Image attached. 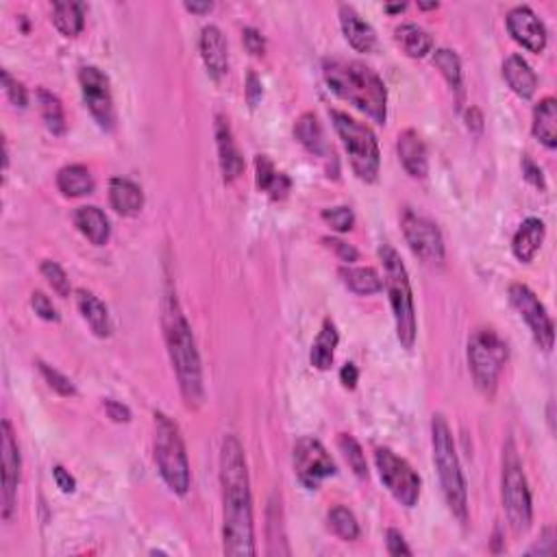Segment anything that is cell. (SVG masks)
Wrapping results in <instances>:
<instances>
[{
	"mask_svg": "<svg viewBox=\"0 0 557 557\" xmlns=\"http://www.w3.org/2000/svg\"><path fill=\"white\" fill-rule=\"evenodd\" d=\"M222 549L227 555H255L253 499L247 455L236 435H227L220 449Z\"/></svg>",
	"mask_w": 557,
	"mask_h": 557,
	"instance_id": "obj_1",
	"label": "cell"
},
{
	"mask_svg": "<svg viewBox=\"0 0 557 557\" xmlns=\"http://www.w3.org/2000/svg\"><path fill=\"white\" fill-rule=\"evenodd\" d=\"M161 327L185 407L199 409L205 401L203 366H200V355L199 348H196L192 327L185 318L181 303H179L177 292L172 288L166 289L161 300Z\"/></svg>",
	"mask_w": 557,
	"mask_h": 557,
	"instance_id": "obj_2",
	"label": "cell"
},
{
	"mask_svg": "<svg viewBox=\"0 0 557 557\" xmlns=\"http://www.w3.org/2000/svg\"><path fill=\"white\" fill-rule=\"evenodd\" d=\"M327 85L342 101L351 103L375 122L386 124L387 118V90L384 79L373 68L362 62L347 59H325L322 64Z\"/></svg>",
	"mask_w": 557,
	"mask_h": 557,
	"instance_id": "obj_3",
	"label": "cell"
},
{
	"mask_svg": "<svg viewBox=\"0 0 557 557\" xmlns=\"http://www.w3.org/2000/svg\"><path fill=\"white\" fill-rule=\"evenodd\" d=\"M431 445H434V462L438 468V477L451 514L466 525L468 521V490L464 479L460 457H457L455 442L449 423L442 414H435L431 420Z\"/></svg>",
	"mask_w": 557,
	"mask_h": 557,
	"instance_id": "obj_4",
	"label": "cell"
},
{
	"mask_svg": "<svg viewBox=\"0 0 557 557\" xmlns=\"http://www.w3.org/2000/svg\"><path fill=\"white\" fill-rule=\"evenodd\" d=\"M379 259L384 261L386 288H387V297H390L392 314H395L398 342L403 344V348H412L414 342H416L418 325H416V308H414V294L407 269L406 264H403L401 255H398L395 247H390V244H381Z\"/></svg>",
	"mask_w": 557,
	"mask_h": 557,
	"instance_id": "obj_5",
	"label": "cell"
},
{
	"mask_svg": "<svg viewBox=\"0 0 557 557\" xmlns=\"http://www.w3.org/2000/svg\"><path fill=\"white\" fill-rule=\"evenodd\" d=\"M155 464L160 468L163 484L174 494H188L192 477H190V462L181 429L161 412H155Z\"/></svg>",
	"mask_w": 557,
	"mask_h": 557,
	"instance_id": "obj_6",
	"label": "cell"
},
{
	"mask_svg": "<svg viewBox=\"0 0 557 557\" xmlns=\"http://www.w3.org/2000/svg\"><path fill=\"white\" fill-rule=\"evenodd\" d=\"M329 116L337 135H340L344 151H347L348 161H351V168L357 174V179H362L366 183L376 181L381 166V152L373 129L355 120L353 116H348V113L337 112V109L329 112Z\"/></svg>",
	"mask_w": 557,
	"mask_h": 557,
	"instance_id": "obj_7",
	"label": "cell"
},
{
	"mask_svg": "<svg viewBox=\"0 0 557 557\" xmlns=\"http://www.w3.org/2000/svg\"><path fill=\"white\" fill-rule=\"evenodd\" d=\"M507 362V344L493 329H479L468 340V364L474 386L484 396L493 398L499 376Z\"/></svg>",
	"mask_w": 557,
	"mask_h": 557,
	"instance_id": "obj_8",
	"label": "cell"
},
{
	"mask_svg": "<svg viewBox=\"0 0 557 557\" xmlns=\"http://www.w3.org/2000/svg\"><path fill=\"white\" fill-rule=\"evenodd\" d=\"M501 496H503V507L510 527L514 533H525L532 527L533 521V507H532V493H529V484L525 473H523L521 462H518L516 449L512 442H507L505 455H503V479H501Z\"/></svg>",
	"mask_w": 557,
	"mask_h": 557,
	"instance_id": "obj_9",
	"label": "cell"
},
{
	"mask_svg": "<svg viewBox=\"0 0 557 557\" xmlns=\"http://www.w3.org/2000/svg\"><path fill=\"white\" fill-rule=\"evenodd\" d=\"M375 464L381 482H384V485L390 490V494L395 496L398 503L407 507V510L416 507L420 499L418 473L414 471L403 457H398L395 451L384 449V446H379V449L375 451Z\"/></svg>",
	"mask_w": 557,
	"mask_h": 557,
	"instance_id": "obj_10",
	"label": "cell"
},
{
	"mask_svg": "<svg viewBox=\"0 0 557 557\" xmlns=\"http://www.w3.org/2000/svg\"><path fill=\"white\" fill-rule=\"evenodd\" d=\"M403 233L412 249V253L427 266H442L445 264V239L438 225L429 218L416 214V211L407 210L403 214Z\"/></svg>",
	"mask_w": 557,
	"mask_h": 557,
	"instance_id": "obj_11",
	"label": "cell"
},
{
	"mask_svg": "<svg viewBox=\"0 0 557 557\" xmlns=\"http://www.w3.org/2000/svg\"><path fill=\"white\" fill-rule=\"evenodd\" d=\"M294 473L305 488L318 490L325 479L337 473V468L322 442L305 435L294 445Z\"/></svg>",
	"mask_w": 557,
	"mask_h": 557,
	"instance_id": "obj_12",
	"label": "cell"
},
{
	"mask_svg": "<svg viewBox=\"0 0 557 557\" xmlns=\"http://www.w3.org/2000/svg\"><path fill=\"white\" fill-rule=\"evenodd\" d=\"M79 83L92 118L96 120L103 131H112L116 127V109H113L109 76L96 65H83L79 70Z\"/></svg>",
	"mask_w": 557,
	"mask_h": 557,
	"instance_id": "obj_13",
	"label": "cell"
},
{
	"mask_svg": "<svg viewBox=\"0 0 557 557\" xmlns=\"http://www.w3.org/2000/svg\"><path fill=\"white\" fill-rule=\"evenodd\" d=\"M510 303L514 305L523 320L527 322L529 331H532L533 340L542 351H551L555 340V327L551 316L544 309V305L540 303L536 294L529 289L525 283H512L510 286Z\"/></svg>",
	"mask_w": 557,
	"mask_h": 557,
	"instance_id": "obj_14",
	"label": "cell"
},
{
	"mask_svg": "<svg viewBox=\"0 0 557 557\" xmlns=\"http://www.w3.org/2000/svg\"><path fill=\"white\" fill-rule=\"evenodd\" d=\"M3 518L9 521L18 503V484H20V449L15 442L14 427L9 420H3Z\"/></svg>",
	"mask_w": 557,
	"mask_h": 557,
	"instance_id": "obj_15",
	"label": "cell"
},
{
	"mask_svg": "<svg viewBox=\"0 0 557 557\" xmlns=\"http://www.w3.org/2000/svg\"><path fill=\"white\" fill-rule=\"evenodd\" d=\"M507 31L523 48L532 53H542L547 48V29L542 20L527 5L514 7L507 14Z\"/></svg>",
	"mask_w": 557,
	"mask_h": 557,
	"instance_id": "obj_16",
	"label": "cell"
},
{
	"mask_svg": "<svg viewBox=\"0 0 557 557\" xmlns=\"http://www.w3.org/2000/svg\"><path fill=\"white\" fill-rule=\"evenodd\" d=\"M216 140L222 179H225L227 183L236 181L239 174L244 172V160L242 155H239L236 140H233V131L229 127V120L225 116L216 118Z\"/></svg>",
	"mask_w": 557,
	"mask_h": 557,
	"instance_id": "obj_17",
	"label": "cell"
},
{
	"mask_svg": "<svg viewBox=\"0 0 557 557\" xmlns=\"http://www.w3.org/2000/svg\"><path fill=\"white\" fill-rule=\"evenodd\" d=\"M396 151H398V160H401L403 168H406L409 177L414 179H425L429 172V155H427V146L414 129L403 131L398 135L396 142Z\"/></svg>",
	"mask_w": 557,
	"mask_h": 557,
	"instance_id": "obj_18",
	"label": "cell"
},
{
	"mask_svg": "<svg viewBox=\"0 0 557 557\" xmlns=\"http://www.w3.org/2000/svg\"><path fill=\"white\" fill-rule=\"evenodd\" d=\"M200 57H203L207 73L214 79H220L229 73V48L222 31L210 24L200 31Z\"/></svg>",
	"mask_w": 557,
	"mask_h": 557,
	"instance_id": "obj_19",
	"label": "cell"
},
{
	"mask_svg": "<svg viewBox=\"0 0 557 557\" xmlns=\"http://www.w3.org/2000/svg\"><path fill=\"white\" fill-rule=\"evenodd\" d=\"M340 24L344 37L357 53H373L376 33L351 5H340Z\"/></svg>",
	"mask_w": 557,
	"mask_h": 557,
	"instance_id": "obj_20",
	"label": "cell"
},
{
	"mask_svg": "<svg viewBox=\"0 0 557 557\" xmlns=\"http://www.w3.org/2000/svg\"><path fill=\"white\" fill-rule=\"evenodd\" d=\"M109 203L120 216H138L144 207V192L129 179L113 177L109 181Z\"/></svg>",
	"mask_w": 557,
	"mask_h": 557,
	"instance_id": "obj_21",
	"label": "cell"
},
{
	"mask_svg": "<svg viewBox=\"0 0 557 557\" xmlns=\"http://www.w3.org/2000/svg\"><path fill=\"white\" fill-rule=\"evenodd\" d=\"M544 233H547V227H544V222L540 220V218H527V220L518 227L514 242H512V250H514L516 259L523 261V264L533 261L544 242Z\"/></svg>",
	"mask_w": 557,
	"mask_h": 557,
	"instance_id": "obj_22",
	"label": "cell"
},
{
	"mask_svg": "<svg viewBox=\"0 0 557 557\" xmlns=\"http://www.w3.org/2000/svg\"><path fill=\"white\" fill-rule=\"evenodd\" d=\"M503 76L516 96L532 98L538 90V76L521 54H510L503 64Z\"/></svg>",
	"mask_w": 557,
	"mask_h": 557,
	"instance_id": "obj_23",
	"label": "cell"
},
{
	"mask_svg": "<svg viewBox=\"0 0 557 557\" xmlns=\"http://www.w3.org/2000/svg\"><path fill=\"white\" fill-rule=\"evenodd\" d=\"M255 183L261 192H266L272 200H283L292 188L288 174L278 172L266 155L255 157Z\"/></svg>",
	"mask_w": 557,
	"mask_h": 557,
	"instance_id": "obj_24",
	"label": "cell"
},
{
	"mask_svg": "<svg viewBox=\"0 0 557 557\" xmlns=\"http://www.w3.org/2000/svg\"><path fill=\"white\" fill-rule=\"evenodd\" d=\"M74 225L92 244H96V247L107 244L109 236H112L109 218L105 216V211L98 210L94 205L79 207V210L74 211Z\"/></svg>",
	"mask_w": 557,
	"mask_h": 557,
	"instance_id": "obj_25",
	"label": "cell"
},
{
	"mask_svg": "<svg viewBox=\"0 0 557 557\" xmlns=\"http://www.w3.org/2000/svg\"><path fill=\"white\" fill-rule=\"evenodd\" d=\"M76 308H79L83 320L90 325L98 337H107L112 333V318H109L107 305L103 303L96 294L87 292V289H79L76 292Z\"/></svg>",
	"mask_w": 557,
	"mask_h": 557,
	"instance_id": "obj_26",
	"label": "cell"
},
{
	"mask_svg": "<svg viewBox=\"0 0 557 557\" xmlns=\"http://www.w3.org/2000/svg\"><path fill=\"white\" fill-rule=\"evenodd\" d=\"M294 138H297L300 144H303L305 151H309L311 155L316 157H327L333 151L329 149L325 138V131H322L318 118L314 113H303L294 124Z\"/></svg>",
	"mask_w": 557,
	"mask_h": 557,
	"instance_id": "obj_27",
	"label": "cell"
},
{
	"mask_svg": "<svg viewBox=\"0 0 557 557\" xmlns=\"http://www.w3.org/2000/svg\"><path fill=\"white\" fill-rule=\"evenodd\" d=\"M533 135L542 142L547 149L557 146V103L555 98H542L533 107Z\"/></svg>",
	"mask_w": 557,
	"mask_h": 557,
	"instance_id": "obj_28",
	"label": "cell"
},
{
	"mask_svg": "<svg viewBox=\"0 0 557 557\" xmlns=\"http://www.w3.org/2000/svg\"><path fill=\"white\" fill-rule=\"evenodd\" d=\"M337 342H340V333H337V327L333 325V320L327 318L322 322V329L316 337L314 347H311L309 353V362L316 370H329L333 364V357H336V348Z\"/></svg>",
	"mask_w": 557,
	"mask_h": 557,
	"instance_id": "obj_29",
	"label": "cell"
},
{
	"mask_svg": "<svg viewBox=\"0 0 557 557\" xmlns=\"http://www.w3.org/2000/svg\"><path fill=\"white\" fill-rule=\"evenodd\" d=\"M57 188L59 192L68 199H79V196L94 192V177L81 163L65 166L57 174Z\"/></svg>",
	"mask_w": 557,
	"mask_h": 557,
	"instance_id": "obj_30",
	"label": "cell"
},
{
	"mask_svg": "<svg viewBox=\"0 0 557 557\" xmlns=\"http://www.w3.org/2000/svg\"><path fill=\"white\" fill-rule=\"evenodd\" d=\"M395 40L401 51L414 59H423L434 51V37L418 24H401L395 31Z\"/></svg>",
	"mask_w": 557,
	"mask_h": 557,
	"instance_id": "obj_31",
	"label": "cell"
},
{
	"mask_svg": "<svg viewBox=\"0 0 557 557\" xmlns=\"http://www.w3.org/2000/svg\"><path fill=\"white\" fill-rule=\"evenodd\" d=\"M53 22L62 35L76 37L81 31H83V24H85L83 5L70 3V0L54 3L53 5Z\"/></svg>",
	"mask_w": 557,
	"mask_h": 557,
	"instance_id": "obj_32",
	"label": "cell"
},
{
	"mask_svg": "<svg viewBox=\"0 0 557 557\" xmlns=\"http://www.w3.org/2000/svg\"><path fill=\"white\" fill-rule=\"evenodd\" d=\"M340 277L344 286L359 297H370L384 288V281L375 269H348V266H344L340 269Z\"/></svg>",
	"mask_w": 557,
	"mask_h": 557,
	"instance_id": "obj_33",
	"label": "cell"
},
{
	"mask_svg": "<svg viewBox=\"0 0 557 557\" xmlns=\"http://www.w3.org/2000/svg\"><path fill=\"white\" fill-rule=\"evenodd\" d=\"M37 101H40V112L44 118V124L51 131L53 135H64L65 133V113L64 105L53 92L48 90H37Z\"/></svg>",
	"mask_w": 557,
	"mask_h": 557,
	"instance_id": "obj_34",
	"label": "cell"
},
{
	"mask_svg": "<svg viewBox=\"0 0 557 557\" xmlns=\"http://www.w3.org/2000/svg\"><path fill=\"white\" fill-rule=\"evenodd\" d=\"M327 523H329L331 532L340 540H344V542H353V540L359 538V523L348 507H333L329 516H327Z\"/></svg>",
	"mask_w": 557,
	"mask_h": 557,
	"instance_id": "obj_35",
	"label": "cell"
},
{
	"mask_svg": "<svg viewBox=\"0 0 557 557\" xmlns=\"http://www.w3.org/2000/svg\"><path fill=\"white\" fill-rule=\"evenodd\" d=\"M431 62L440 70L442 76L446 79V83H449L453 90H462V62L460 57H457V53H453L451 48H438V51H434Z\"/></svg>",
	"mask_w": 557,
	"mask_h": 557,
	"instance_id": "obj_36",
	"label": "cell"
},
{
	"mask_svg": "<svg viewBox=\"0 0 557 557\" xmlns=\"http://www.w3.org/2000/svg\"><path fill=\"white\" fill-rule=\"evenodd\" d=\"M337 446H340L344 457H347L351 471L357 474L359 479L368 477V464H366V455H364L362 446H359V442L355 440L353 435L340 434V438H337Z\"/></svg>",
	"mask_w": 557,
	"mask_h": 557,
	"instance_id": "obj_37",
	"label": "cell"
},
{
	"mask_svg": "<svg viewBox=\"0 0 557 557\" xmlns=\"http://www.w3.org/2000/svg\"><path fill=\"white\" fill-rule=\"evenodd\" d=\"M269 555H283V549L278 547V542L283 544L289 551V547L286 544V529H283V516H281V503H277V499L270 501L269 507Z\"/></svg>",
	"mask_w": 557,
	"mask_h": 557,
	"instance_id": "obj_38",
	"label": "cell"
},
{
	"mask_svg": "<svg viewBox=\"0 0 557 557\" xmlns=\"http://www.w3.org/2000/svg\"><path fill=\"white\" fill-rule=\"evenodd\" d=\"M40 270H42V275L46 277V281L51 283V288L54 289V292L59 294V297H62V298L70 297V278H68V275H65V270L62 269V266L57 264V261H51V259L42 261Z\"/></svg>",
	"mask_w": 557,
	"mask_h": 557,
	"instance_id": "obj_39",
	"label": "cell"
},
{
	"mask_svg": "<svg viewBox=\"0 0 557 557\" xmlns=\"http://www.w3.org/2000/svg\"><path fill=\"white\" fill-rule=\"evenodd\" d=\"M37 368H40L42 376L48 381V386H51L53 390L57 392V395H62V396H74L76 395V387H74L73 381H70L65 375L59 373L57 368H53V366H48L44 362H37Z\"/></svg>",
	"mask_w": 557,
	"mask_h": 557,
	"instance_id": "obj_40",
	"label": "cell"
},
{
	"mask_svg": "<svg viewBox=\"0 0 557 557\" xmlns=\"http://www.w3.org/2000/svg\"><path fill=\"white\" fill-rule=\"evenodd\" d=\"M322 220H325L331 229H336L337 233H347V231H351L355 225V214L351 207L340 205V207H331V210L322 211Z\"/></svg>",
	"mask_w": 557,
	"mask_h": 557,
	"instance_id": "obj_41",
	"label": "cell"
},
{
	"mask_svg": "<svg viewBox=\"0 0 557 557\" xmlns=\"http://www.w3.org/2000/svg\"><path fill=\"white\" fill-rule=\"evenodd\" d=\"M3 85H5V94L11 101V105L24 109L29 105V94H26V87L20 83L18 79L9 74V70H3Z\"/></svg>",
	"mask_w": 557,
	"mask_h": 557,
	"instance_id": "obj_42",
	"label": "cell"
},
{
	"mask_svg": "<svg viewBox=\"0 0 557 557\" xmlns=\"http://www.w3.org/2000/svg\"><path fill=\"white\" fill-rule=\"evenodd\" d=\"M31 308L35 309V314L40 316L42 320L46 322H59V311L53 305V300L46 297V294L40 292V289H35V292L31 294Z\"/></svg>",
	"mask_w": 557,
	"mask_h": 557,
	"instance_id": "obj_43",
	"label": "cell"
},
{
	"mask_svg": "<svg viewBox=\"0 0 557 557\" xmlns=\"http://www.w3.org/2000/svg\"><path fill=\"white\" fill-rule=\"evenodd\" d=\"M523 177L527 179L529 183L533 185V188H538V190H544L547 188V181H544V174H542V168L538 166L536 161L532 160V157L529 155H523Z\"/></svg>",
	"mask_w": 557,
	"mask_h": 557,
	"instance_id": "obj_44",
	"label": "cell"
},
{
	"mask_svg": "<svg viewBox=\"0 0 557 557\" xmlns=\"http://www.w3.org/2000/svg\"><path fill=\"white\" fill-rule=\"evenodd\" d=\"M242 42L244 46H247V51L255 54V57H261V54L266 53L264 35H261L258 29H253V26H247V29L242 31Z\"/></svg>",
	"mask_w": 557,
	"mask_h": 557,
	"instance_id": "obj_45",
	"label": "cell"
},
{
	"mask_svg": "<svg viewBox=\"0 0 557 557\" xmlns=\"http://www.w3.org/2000/svg\"><path fill=\"white\" fill-rule=\"evenodd\" d=\"M322 242H325L327 247H329L331 250H336L337 258H340L342 261H347V264H353V261H357V258H359L357 249L351 247V244L342 242V239H337V238H325V239H322Z\"/></svg>",
	"mask_w": 557,
	"mask_h": 557,
	"instance_id": "obj_46",
	"label": "cell"
},
{
	"mask_svg": "<svg viewBox=\"0 0 557 557\" xmlns=\"http://www.w3.org/2000/svg\"><path fill=\"white\" fill-rule=\"evenodd\" d=\"M386 544H387V553L390 555H412V549L407 547L406 538L398 529H387L386 533Z\"/></svg>",
	"mask_w": 557,
	"mask_h": 557,
	"instance_id": "obj_47",
	"label": "cell"
},
{
	"mask_svg": "<svg viewBox=\"0 0 557 557\" xmlns=\"http://www.w3.org/2000/svg\"><path fill=\"white\" fill-rule=\"evenodd\" d=\"M247 101H249V105L250 107H258L259 105V101H261V96H264V85H261V81H259V76L255 74V73H249L247 74Z\"/></svg>",
	"mask_w": 557,
	"mask_h": 557,
	"instance_id": "obj_48",
	"label": "cell"
},
{
	"mask_svg": "<svg viewBox=\"0 0 557 557\" xmlns=\"http://www.w3.org/2000/svg\"><path fill=\"white\" fill-rule=\"evenodd\" d=\"M105 412L113 423H129L131 420V409L124 406V403L113 401V398H107L105 401Z\"/></svg>",
	"mask_w": 557,
	"mask_h": 557,
	"instance_id": "obj_49",
	"label": "cell"
},
{
	"mask_svg": "<svg viewBox=\"0 0 557 557\" xmlns=\"http://www.w3.org/2000/svg\"><path fill=\"white\" fill-rule=\"evenodd\" d=\"M53 477H54V484H57V488L62 490L64 494H73L76 490V482L74 477L70 474V471H65L64 466H54L53 468Z\"/></svg>",
	"mask_w": 557,
	"mask_h": 557,
	"instance_id": "obj_50",
	"label": "cell"
},
{
	"mask_svg": "<svg viewBox=\"0 0 557 557\" xmlns=\"http://www.w3.org/2000/svg\"><path fill=\"white\" fill-rule=\"evenodd\" d=\"M555 551V532L553 527H544L542 536H540V542L533 547L532 551H529V555H553Z\"/></svg>",
	"mask_w": 557,
	"mask_h": 557,
	"instance_id": "obj_51",
	"label": "cell"
},
{
	"mask_svg": "<svg viewBox=\"0 0 557 557\" xmlns=\"http://www.w3.org/2000/svg\"><path fill=\"white\" fill-rule=\"evenodd\" d=\"M340 381H342V386L347 387V390H353V387L357 386V381H359L357 366L351 364V362L344 364L342 370H340Z\"/></svg>",
	"mask_w": 557,
	"mask_h": 557,
	"instance_id": "obj_52",
	"label": "cell"
},
{
	"mask_svg": "<svg viewBox=\"0 0 557 557\" xmlns=\"http://www.w3.org/2000/svg\"><path fill=\"white\" fill-rule=\"evenodd\" d=\"M466 124H468V129L474 131V133H482L484 116H482V112H479L477 107H471L466 112Z\"/></svg>",
	"mask_w": 557,
	"mask_h": 557,
	"instance_id": "obj_53",
	"label": "cell"
},
{
	"mask_svg": "<svg viewBox=\"0 0 557 557\" xmlns=\"http://www.w3.org/2000/svg\"><path fill=\"white\" fill-rule=\"evenodd\" d=\"M185 9L190 11V14H199V15H205V14H210L211 9H214V3H210V0H192V3H185L183 5Z\"/></svg>",
	"mask_w": 557,
	"mask_h": 557,
	"instance_id": "obj_54",
	"label": "cell"
},
{
	"mask_svg": "<svg viewBox=\"0 0 557 557\" xmlns=\"http://www.w3.org/2000/svg\"><path fill=\"white\" fill-rule=\"evenodd\" d=\"M407 5L401 3V5H386V11L387 14H401V11H406Z\"/></svg>",
	"mask_w": 557,
	"mask_h": 557,
	"instance_id": "obj_55",
	"label": "cell"
},
{
	"mask_svg": "<svg viewBox=\"0 0 557 557\" xmlns=\"http://www.w3.org/2000/svg\"><path fill=\"white\" fill-rule=\"evenodd\" d=\"M420 9H438V3H418Z\"/></svg>",
	"mask_w": 557,
	"mask_h": 557,
	"instance_id": "obj_56",
	"label": "cell"
}]
</instances>
